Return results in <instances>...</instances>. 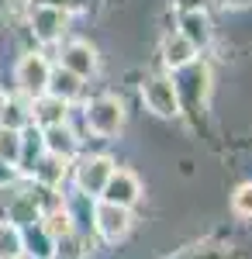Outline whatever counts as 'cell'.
Returning <instances> with one entry per match:
<instances>
[{
  "label": "cell",
  "mask_w": 252,
  "mask_h": 259,
  "mask_svg": "<svg viewBox=\"0 0 252 259\" xmlns=\"http://www.w3.org/2000/svg\"><path fill=\"white\" fill-rule=\"evenodd\" d=\"M45 152H52V156H62V159H69L73 152H76V139L69 135V128L66 124H52V128H45Z\"/></svg>",
  "instance_id": "13"
},
{
  "label": "cell",
  "mask_w": 252,
  "mask_h": 259,
  "mask_svg": "<svg viewBox=\"0 0 252 259\" xmlns=\"http://www.w3.org/2000/svg\"><path fill=\"white\" fill-rule=\"evenodd\" d=\"M180 35L194 49H204L211 41V21H207V14L204 11H183L180 14Z\"/></svg>",
  "instance_id": "10"
},
{
  "label": "cell",
  "mask_w": 252,
  "mask_h": 259,
  "mask_svg": "<svg viewBox=\"0 0 252 259\" xmlns=\"http://www.w3.org/2000/svg\"><path fill=\"white\" fill-rule=\"evenodd\" d=\"M31 118L38 121L41 128L66 124V100H59V97H52V94H45V97L35 100V111H31Z\"/></svg>",
  "instance_id": "12"
},
{
  "label": "cell",
  "mask_w": 252,
  "mask_h": 259,
  "mask_svg": "<svg viewBox=\"0 0 252 259\" xmlns=\"http://www.w3.org/2000/svg\"><path fill=\"white\" fill-rule=\"evenodd\" d=\"M100 197L107 200V204H117V207H132V204L142 197V183H138V177L128 173V169H114V173L107 177V183H104Z\"/></svg>",
  "instance_id": "4"
},
{
  "label": "cell",
  "mask_w": 252,
  "mask_h": 259,
  "mask_svg": "<svg viewBox=\"0 0 252 259\" xmlns=\"http://www.w3.org/2000/svg\"><path fill=\"white\" fill-rule=\"evenodd\" d=\"M21 159V132L18 128H0V162L18 166Z\"/></svg>",
  "instance_id": "18"
},
{
  "label": "cell",
  "mask_w": 252,
  "mask_h": 259,
  "mask_svg": "<svg viewBox=\"0 0 252 259\" xmlns=\"http://www.w3.org/2000/svg\"><path fill=\"white\" fill-rule=\"evenodd\" d=\"M142 100H145V107L159 114V118H176L180 114V97H176V87L173 80H166V76H149V80L142 83Z\"/></svg>",
  "instance_id": "3"
},
{
  "label": "cell",
  "mask_w": 252,
  "mask_h": 259,
  "mask_svg": "<svg viewBox=\"0 0 252 259\" xmlns=\"http://www.w3.org/2000/svg\"><path fill=\"white\" fill-rule=\"evenodd\" d=\"M41 7H59V11H66V7H73V0H38Z\"/></svg>",
  "instance_id": "21"
},
{
  "label": "cell",
  "mask_w": 252,
  "mask_h": 259,
  "mask_svg": "<svg viewBox=\"0 0 252 259\" xmlns=\"http://www.w3.org/2000/svg\"><path fill=\"white\" fill-rule=\"evenodd\" d=\"M31 173H35V180L49 183V187H56L59 180H62V173H66V159H62V156H52V152H49L45 159L35 162V169H31Z\"/></svg>",
  "instance_id": "17"
},
{
  "label": "cell",
  "mask_w": 252,
  "mask_h": 259,
  "mask_svg": "<svg viewBox=\"0 0 252 259\" xmlns=\"http://www.w3.org/2000/svg\"><path fill=\"white\" fill-rule=\"evenodd\" d=\"M180 73V80H173L176 87V97H183V94H190V107H197L200 100H204V94H207V69L204 66H197V62H190V66H183V69H176Z\"/></svg>",
  "instance_id": "9"
},
{
  "label": "cell",
  "mask_w": 252,
  "mask_h": 259,
  "mask_svg": "<svg viewBox=\"0 0 252 259\" xmlns=\"http://www.w3.org/2000/svg\"><path fill=\"white\" fill-rule=\"evenodd\" d=\"M232 211L238 218H252V183H242L232 194Z\"/></svg>",
  "instance_id": "19"
},
{
  "label": "cell",
  "mask_w": 252,
  "mask_h": 259,
  "mask_svg": "<svg viewBox=\"0 0 252 259\" xmlns=\"http://www.w3.org/2000/svg\"><path fill=\"white\" fill-rule=\"evenodd\" d=\"M62 69H69V73H76L79 80H87V76L97 73V52L87 41H69L62 49Z\"/></svg>",
  "instance_id": "8"
},
{
  "label": "cell",
  "mask_w": 252,
  "mask_h": 259,
  "mask_svg": "<svg viewBox=\"0 0 252 259\" xmlns=\"http://www.w3.org/2000/svg\"><path fill=\"white\" fill-rule=\"evenodd\" d=\"M24 252V232L14 221H0V259H18Z\"/></svg>",
  "instance_id": "15"
},
{
  "label": "cell",
  "mask_w": 252,
  "mask_h": 259,
  "mask_svg": "<svg viewBox=\"0 0 252 259\" xmlns=\"http://www.w3.org/2000/svg\"><path fill=\"white\" fill-rule=\"evenodd\" d=\"M49 76H52V69H49V62L41 59V56H24L18 62V69H14V80H18V90L24 97L38 100L49 94Z\"/></svg>",
  "instance_id": "2"
},
{
  "label": "cell",
  "mask_w": 252,
  "mask_h": 259,
  "mask_svg": "<svg viewBox=\"0 0 252 259\" xmlns=\"http://www.w3.org/2000/svg\"><path fill=\"white\" fill-rule=\"evenodd\" d=\"M31 31L38 41H59L62 31H66V11L59 7H35L31 11Z\"/></svg>",
  "instance_id": "7"
},
{
  "label": "cell",
  "mask_w": 252,
  "mask_h": 259,
  "mask_svg": "<svg viewBox=\"0 0 252 259\" xmlns=\"http://www.w3.org/2000/svg\"><path fill=\"white\" fill-rule=\"evenodd\" d=\"M194 56H197V49L183 38L180 31L162 41V62H166L173 73H176V69H183V66H190V62H194Z\"/></svg>",
  "instance_id": "11"
},
{
  "label": "cell",
  "mask_w": 252,
  "mask_h": 259,
  "mask_svg": "<svg viewBox=\"0 0 252 259\" xmlns=\"http://www.w3.org/2000/svg\"><path fill=\"white\" fill-rule=\"evenodd\" d=\"M7 104H11V100H7V97H4V90H0V121H4V118H7Z\"/></svg>",
  "instance_id": "22"
},
{
  "label": "cell",
  "mask_w": 252,
  "mask_h": 259,
  "mask_svg": "<svg viewBox=\"0 0 252 259\" xmlns=\"http://www.w3.org/2000/svg\"><path fill=\"white\" fill-rule=\"evenodd\" d=\"M11 221H14L18 228L38 221V200H35V194H21V197L11 204Z\"/></svg>",
  "instance_id": "16"
},
{
  "label": "cell",
  "mask_w": 252,
  "mask_h": 259,
  "mask_svg": "<svg viewBox=\"0 0 252 259\" xmlns=\"http://www.w3.org/2000/svg\"><path fill=\"white\" fill-rule=\"evenodd\" d=\"M221 4H232V7H242V4H249V0H221Z\"/></svg>",
  "instance_id": "23"
},
{
  "label": "cell",
  "mask_w": 252,
  "mask_h": 259,
  "mask_svg": "<svg viewBox=\"0 0 252 259\" xmlns=\"http://www.w3.org/2000/svg\"><path fill=\"white\" fill-rule=\"evenodd\" d=\"M121 124H124V107H121L117 97H97L87 104V128L94 135L111 139V135L121 132Z\"/></svg>",
  "instance_id": "1"
},
{
  "label": "cell",
  "mask_w": 252,
  "mask_h": 259,
  "mask_svg": "<svg viewBox=\"0 0 252 259\" xmlns=\"http://www.w3.org/2000/svg\"><path fill=\"white\" fill-rule=\"evenodd\" d=\"M94 221H97V232H100L107 242H121L124 235H128V228H132L128 207H117V204H107V200L97 207Z\"/></svg>",
  "instance_id": "6"
},
{
  "label": "cell",
  "mask_w": 252,
  "mask_h": 259,
  "mask_svg": "<svg viewBox=\"0 0 252 259\" xmlns=\"http://www.w3.org/2000/svg\"><path fill=\"white\" fill-rule=\"evenodd\" d=\"M114 173V162L107 159V156H87V159L76 166V187L83 190V194H100L104 190V183H107V177Z\"/></svg>",
  "instance_id": "5"
},
{
  "label": "cell",
  "mask_w": 252,
  "mask_h": 259,
  "mask_svg": "<svg viewBox=\"0 0 252 259\" xmlns=\"http://www.w3.org/2000/svg\"><path fill=\"white\" fill-rule=\"evenodd\" d=\"M79 90H83L79 76H76V73H69V69H62V66H59L56 73L49 76V94H52V97H59V100H66V104L76 97Z\"/></svg>",
  "instance_id": "14"
},
{
  "label": "cell",
  "mask_w": 252,
  "mask_h": 259,
  "mask_svg": "<svg viewBox=\"0 0 252 259\" xmlns=\"http://www.w3.org/2000/svg\"><path fill=\"white\" fill-rule=\"evenodd\" d=\"M176 4H180V11H200L207 0H176Z\"/></svg>",
  "instance_id": "20"
}]
</instances>
